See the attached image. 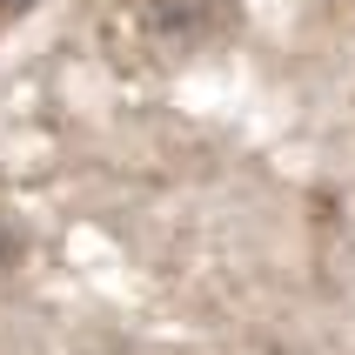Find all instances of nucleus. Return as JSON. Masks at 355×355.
I'll use <instances>...</instances> for the list:
<instances>
[{"mask_svg": "<svg viewBox=\"0 0 355 355\" xmlns=\"http://www.w3.org/2000/svg\"><path fill=\"white\" fill-rule=\"evenodd\" d=\"M27 7H34V0H0V14H27Z\"/></svg>", "mask_w": 355, "mask_h": 355, "instance_id": "obj_1", "label": "nucleus"}]
</instances>
